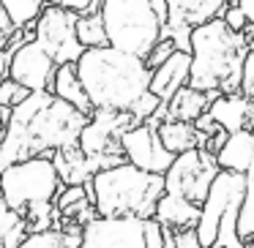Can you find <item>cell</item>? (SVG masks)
I'll return each instance as SVG.
<instances>
[{
  "label": "cell",
  "instance_id": "obj_32",
  "mask_svg": "<svg viewBox=\"0 0 254 248\" xmlns=\"http://www.w3.org/2000/svg\"><path fill=\"white\" fill-rule=\"evenodd\" d=\"M241 93L246 99L254 101V47L249 50L246 60H243V71H241Z\"/></svg>",
  "mask_w": 254,
  "mask_h": 248
},
{
  "label": "cell",
  "instance_id": "obj_28",
  "mask_svg": "<svg viewBox=\"0 0 254 248\" xmlns=\"http://www.w3.org/2000/svg\"><path fill=\"white\" fill-rule=\"evenodd\" d=\"M28 96H30V90L22 88L17 79L6 77L3 82H0V106H6V109H14V106H19L25 99H28Z\"/></svg>",
  "mask_w": 254,
  "mask_h": 248
},
{
  "label": "cell",
  "instance_id": "obj_42",
  "mask_svg": "<svg viewBox=\"0 0 254 248\" xmlns=\"http://www.w3.org/2000/svg\"><path fill=\"white\" fill-rule=\"evenodd\" d=\"M252 47H254V39H252Z\"/></svg>",
  "mask_w": 254,
  "mask_h": 248
},
{
  "label": "cell",
  "instance_id": "obj_33",
  "mask_svg": "<svg viewBox=\"0 0 254 248\" xmlns=\"http://www.w3.org/2000/svg\"><path fill=\"white\" fill-rule=\"evenodd\" d=\"M221 19H224V25L230 30H235V33H246L249 28H252V25H249V19H246V14L241 11V8L235 6V3H232L230 8H227L224 14H221Z\"/></svg>",
  "mask_w": 254,
  "mask_h": 248
},
{
  "label": "cell",
  "instance_id": "obj_3",
  "mask_svg": "<svg viewBox=\"0 0 254 248\" xmlns=\"http://www.w3.org/2000/svg\"><path fill=\"white\" fill-rule=\"evenodd\" d=\"M249 39L224 25V19L191 30V85L202 93H241V71L249 55Z\"/></svg>",
  "mask_w": 254,
  "mask_h": 248
},
{
  "label": "cell",
  "instance_id": "obj_22",
  "mask_svg": "<svg viewBox=\"0 0 254 248\" xmlns=\"http://www.w3.org/2000/svg\"><path fill=\"white\" fill-rule=\"evenodd\" d=\"M52 164H55L58 175L66 186H85L90 183L93 177V169H90V161L88 155L79 150V145L74 148H66V150H55L52 153Z\"/></svg>",
  "mask_w": 254,
  "mask_h": 248
},
{
  "label": "cell",
  "instance_id": "obj_19",
  "mask_svg": "<svg viewBox=\"0 0 254 248\" xmlns=\"http://www.w3.org/2000/svg\"><path fill=\"white\" fill-rule=\"evenodd\" d=\"M199 215H202V207H199V204H191L181 197H170V194L161 197L159 210H156V221H159L164 229H172V232L197 229Z\"/></svg>",
  "mask_w": 254,
  "mask_h": 248
},
{
  "label": "cell",
  "instance_id": "obj_29",
  "mask_svg": "<svg viewBox=\"0 0 254 248\" xmlns=\"http://www.w3.org/2000/svg\"><path fill=\"white\" fill-rule=\"evenodd\" d=\"M88 186H66L61 194H58L55 199V210L58 213H66V210H71L74 204L79 202H88Z\"/></svg>",
  "mask_w": 254,
  "mask_h": 248
},
{
  "label": "cell",
  "instance_id": "obj_11",
  "mask_svg": "<svg viewBox=\"0 0 254 248\" xmlns=\"http://www.w3.org/2000/svg\"><path fill=\"white\" fill-rule=\"evenodd\" d=\"M230 6V0H167V25L161 36L175 41L181 52H191V30L221 19Z\"/></svg>",
  "mask_w": 254,
  "mask_h": 248
},
{
  "label": "cell",
  "instance_id": "obj_21",
  "mask_svg": "<svg viewBox=\"0 0 254 248\" xmlns=\"http://www.w3.org/2000/svg\"><path fill=\"white\" fill-rule=\"evenodd\" d=\"M159 137L172 155L205 148V142H208V137H202L194 123H183V120H164L159 126Z\"/></svg>",
  "mask_w": 254,
  "mask_h": 248
},
{
  "label": "cell",
  "instance_id": "obj_2",
  "mask_svg": "<svg viewBox=\"0 0 254 248\" xmlns=\"http://www.w3.org/2000/svg\"><path fill=\"white\" fill-rule=\"evenodd\" d=\"M82 88L93 109L131 112L134 104L150 90V77L145 57L128 55L115 47L85 50L77 60Z\"/></svg>",
  "mask_w": 254,
  "mask_h": 248
},
{
  "label": "cell",
  "instance_id": "obj_16",
  "mask_svg": "<svg viewBox=\"0 0 254 248\" xmlns=\"http://www.w3.org/2000/svg\"><path fill=\"white\" fill-rule=\"evenodd\" d=\"M210 117L224 128L227 134L243 131V128H254V101L246 99L243 93L235 96H219L210 104Z\"/></svg>",
  "mask_w": 254,
  "mask_h": 248
},
{
  "label": "cell",
  "instance_id": "obj_31",
  "mask_svg": "<svg viewBox=\"0 0 254 248\" xmlns=\"http://www.w3.org/2000/svg\"><path fill=\"white\" fill-rule=\"evenodd\" d=\"M175 52H178L175 41H172V39H167V36H161V39H159V44H156L153 50H150V55L145 57V63H148V68L153 71V68H159L161 63H167V60H170V57L175 55Z\"/></svg>",
  "mask_w": 254,
  "mask_h": 248
},
{
  "label": "cell",
  "instance_id": "obj_27",
  "mask_svg": "<svg viewBox=\"0 0 254 248\" xmlns=\"http://www.w3.org/2000/svg\"><path fill=\"white\" fill-rule=\"evenodd\" d=\"M19 248H71V246L66 243L61 229H44V232H33Z\"/></svg>",
  "mask_w": 254,
  "mask_h": 248
},
{
  "label": "cell",
  "instance_id": "obj_10",
  "mask_svg": "<svg viewBox=\"0 0 254 248\" xmlns=\"http://www.w3.org/2000/svg\"><path fill=\"white\" fill-rule=\"evenodd\" d=\"M77 19L79 14L68 11L63 6H47L36 22V44L58 63H77L82 57L85 47L77 39Z\"/></svg>",
  "mask_w": 254,
  "mask_h": 248
},
{
  "label": "cell",
  "instance_id": "obj_12",
  "mask_svg": "<svg viewBox=\"0 0 254 248\" xmlns=\"http://www.w3.org/2000/svg\"><path fill=\"white\" fill-rule=\"evenodd\" d=\"M137 126L131 112H112V109H93L88 126L79 134V150L88 158L96 155H123L121 139L128 128Z\"/></svg>",
  "mask_w": 254,
  "mask_h": 248
},
{
  "label": "cell",
  "instance_id": "obj_30",
  "mask_svg": "<svg viewBox=\"0 0 254 248\" xmlns=\"http://www.w3.org/2000/svg\"><path fill=\"white\" fill-rule=\"evenodd\" d=\"M161 104H164V101H161L156 93H150V90H148V93H145L142 99H139L137 104H134V109H131V117L137 120V126H139V123H148L150 117H153L156 112H159V106H161Z\"/></svg>",
  "mask_w": 254,
  "mask_h": 248
},
{
  "label": "cell",
  "instance_id": "obj_14",
  "mask_svg": "<svg viewBox=\"0 0 254 248\" xmlns=\"http://www.w3.org/2000/svg\"><path fill=\"white\" fill-rule=\"evenodd\" d=\"M58 74V63L41 50L36 41H25L19 50L11 52L8 60V77L17 79L30 93H50Z\"/></svg>",
  "mask_w": 254,
  "mask_h": 248
},
{
  "label": "cell",
  "instance_id": "obj_1",
  "mask_svg": "<svg viewBox=\"0 0 254 248\" xmlns=\"http://www.w3.org/2000/svg\"><path fill=\"white\" fill-rule=\"evenodd\" d=\"M88 117L52 93H30L11 109V120L0 137V172L19 161L79 145Z\"/></svg>",
  "mask_w": 254,
  "mask_h": 248
},
{
  "label": "cell",
  "instance_id": "obj_17",
  "mask_svg": "<svg viewBox=\"0 0 254 248\" xmlns=\"http://www.w3.org/2000/svg\"><path fill=\"white\" fill-rule=\"evenodd\" d=\"M221 93H202V90H194L191 85L181 88L170 101H167V120H183V123H197L205 112L210 109L216 99Z\"/></svg>",
  "mask_w": 254,
  "mask_h": 248
},
{
  "label": "cell",
  "instance_id": "obj_5",
  "mask_svg": "<svg viewBox=\"0 0 254 248\" xmlns=\"http://www.w3.org/2000/svg\"><path fill=\"white\" fill-rule=\"evenodd\" d=\"M63 188L66 183L58 175L52 155H36L0 172V199L28 215L30 235L58 226L55 221L61 213L55 210V199Z\"/></svg>",
  "mask_w": 254,
  "mask_h": 248
},
{
  "label": "cell",
  "instance_id": "obj_34",
  "mask_svg": "<svg viewBox=\"0 0 254 248\" xmlns=\"http://www.w3.org/2000/svg\"><path fill=\"white\" fill-rule=\"evenodd\" d=\"M63 8L74 14H99L101 11V0H63Z\"/></svg>",
  "mask_w": 254,
  "mask_h": 248
},
{
  "label": "cell",
  "instance_id": "obj_25",
  "mask_svg": "<svg viewBox=\"0 0 254 248\" xmlns=\"http://www.w3.org/2000/svg\"><path fill=\"white\" fill-rule=\"evenodd\" d=\"M0 3L8 11L14 28H22V30H33L41 11L47 8L44 0H0Z\"/></svg>",
  "mask_w": 254,
  "mask_h": 248
},
{
  "label": "cell",
  "instance_id": "obj_39",
  "mask_svg": "<svg viewBox=\"0 0 254 248\" xmlns=\"http://www.w3.org/2000/svg\"><path fill=\"white\" fill-rule=\"evenodd\" d=\"M8 120H11V109H6V106H0V137H3V131H6Z\"/></svg>",
  "mask_w": 254,
  "mask_h": 248
},
{
  "label": "cell",
  "instance_id": "obj_40",
  "mask_svg": "<svg viewBox=\"0 0 254 248\" xmlns=\"http://www.w3.org/2000/svg\"><path fill=\"white\" fill-rule=\"evenodd\" d=\"M8 47H11V33L0 30V52H8Z\"/></svg>",
  "mask_w": 254,
  "mask_h": 248
},
{
  "label": "cell",
  "instance_id": "obj_24",
  "mask_svg": "<svg viewBox=\"0 0 254 248\" xmlns=\"http://www.w3.org/2000/svg\"><path fill=\"white\" fill-rule=\"evenodd\" d=\"M77 39L85 50H96V47H110V36L104 28V17L99 14H79L77 19Z\"/></svg>",
  "mask_w": 254,
  "mask_h": 248
},
{
  "label": "cell",
  "instance_id": "obj_9",
  "mask_svg": "<svg viewBox=\"0 0 254 248\" xmlns=\"http://www.w3.org/2000/svg\"><path fill=\"white\" fill-rule=\"evenodd\" d=\"M219 172H221V166L210 150L197 148V150H189V153H181L164 175L167 194L170 197H181L186 202L202 207V202L208 199V191Z\"/></svg>",
  "mask_w": 254,
  "mask_h": 248
},
{
  "label": "cell",
  "instance_id": "obj_20",
  "mask_svg": "<svg viewBox=\"0 0 254 248\" xmlns=\"http://www.w3.org/2000/svg\"><path fill=\"white\" fill-rule=\"evenodd\" d=\"M50 93L58 96L61 101H66V104L77 106L85 115H93V104H90L88 93H85V88H82L77 63H63V66H58V74H55V82H52Z\"/></svg>",
  "mask_w": 254,
  "mask_h": 248
},
{
  "label": "cell",
  "instance_id": "obj_37",
  "mask_svg": "<svg viewBox=\"0 0 254 248\" xmlns=\"http://www.w3.org/2000/svg\"><path fill=\"white\" fill-rule=\"evenodd\" d=\"M0 30H6V33H14V22H11V17H8V11L3 8V3H0Z\"/></svg>",
  "mask_w": 254,
  "mask_h": 248
},
{
  "label": "cell",
  "instance_id": "obj_23",
  "mask_svg": "<svg viewBox=\"0 0 254 248\" xmlns=\"http://www.w3.org/2000/svg\"><path fill=\"white\" fill-rule=\"evenodd\" d=\"M30 237L28 215L0 199V248H19Z\"/></svg>",
  "mask_w": 254,
  "mask_h": 248
},
{
  "label": "cell",
  "instance_id": "obj_18",
  "mask_svg": "<svg viewBox=\"0 0 254 248\" xmlns=\"http://www.w3.org/2000/svg\"><path fill=\"white\" fill-rule=\"evenodd\" d=\"M216 161H219L221 169L246 175L254 161V128H243V131L230 134L224 148L216 153Z\"/></svg>",
  "mask_w": 254,
  "mask_h": 248
},
{
  "label": "cell",
  "instance_id": "obj_6",
  "mask_svg": "<svg viewBox=\"0 0 254 248\" xmlns=\"http://www.w3.org/2000/svg\"><path fill=\"white\" fill-rule=\"evenodd\" d=\"M243 202L246 175L221 169L208 191V199L202 202V215L197 224L202 248H243V237L238 229Z\"/></svg>",
  "mask_w": 254,
  "mask_h": 248
},
{
  "label": "cell",
  "instance_id": "obj_8",
  "mask_svg": "<svg viewBox=\"0 0 254 248\" xmlns=\"http://www.w3.org/2000/svg\"><path fill=\"white\" fill-rule=\"evenodd\" d=\"M79 248H164V229L156 218H93Z\"/></svg>",
  "mask_w": 254,
  "mask_h": 248
},
{
  "label": "cell",
  "instance_id": "obj_15",
  "mask_svg": "<svg viewBox=\"0 0 254 248\" xmlns=\"http://www.w3.org/2000/svg\"><path fill=\"white\" fill-rule=\"evenodd\" d=\"M189 79H191V52L178 50L167 63H161L159 68H153V77H150V93H156L167 104L178 90L186 88Z\"/></svg>",
  "mask_w": 254,
  "mask_h": 248
},
{
  "label": "cell",
  "instance_id": "obj_13",
  "mask_svg": "<svg viewBox=\"0 0 254 248\" xmlns=\"http://www.w3.org/2000/svg\"><path fill=\"white\" fill-rule=\"evenodd\" d=\"M121 148L128 164L139 166L145 172H153V175H167L172 161L178 158V155H172L164 148V142L159 137V123H153V120L128 128L121 139Z\"/></svg>",
  "mask_w": 254,
  "mask_h": 248
},
{
  "label": "cell",
  "instance_id": "obj_7",
  "mask_svg": "<svg viewBox=\"0 0 254 248\" xmlns=\"http://www.w3.org/2000/svg\"><path fill=\"white\" fill-rule=\"evenodd\" d=\"M101 17L110 47L137 57H148L164 33L150 0H101Z\"/></svg>",
  "mask_w": 254,
  "mask_h": 248
},
{
  "label": "cell",
  "instance_id": "obj_41",
  "mask_svg": "<svg viewBox=\"0 0 254 248\" xmlns=\"http://www.w3.org/2000/svg\"><path fill=\"white\" fill-rule=\"evenodd\" d=\"M44 3H47V6H61L63 0H44Z\"/></svg>",
  "mask_w": 254,
  "mask_h": 248
},
{
  "label": "cell",
  "instance_id": "obj_38",
  "mask_svg": "<svg viewBox=\"0 0 254 248\" xmlns=\"http://www.w3.org/2000/svg\"><path fill=\"white\" fill-rule=\"evenodd\" d=\"M8 60H11V55L8 52H0V82L8 77Z\"/></svg>",
  "mask_w": 254,
  "mask_h": 248
},
{
  "label": "cell",
  "instance_id": "obj_36",
  "mask_svg": "<svg viewBox=\"0 0 254 248\" xmlns=\"http://www.w3.org/2000/svg\"><path fill=\"white\" fill-rule=\"evenodd\" d=\"M238 8H241L243 14H246V19H249V25L254 28V0H238L235 3Z\"/></svg>",
  "mask_w": 254,
  "mask_h": 248
},
{
  "label": "cell",
  "instance_id": "obj_4",
  "mask_svg": "<svg viewBox=\"0 0 254 248\" xmlns=\"http://www.w3.org/2000/svg\"><path fill=\"white\" fill-rule=\"evenodd\" d=\"M85 186L101 218H156L159 202L167 194L164 175L145 172L128 161L96 172Z\"/></svg>",
  "mask_w": 254,
  "mask_h": 248
},
{
  "label": "cell",
  "instance_id": "obj_35",
  "mask_svg": "<svg viewBox=\"0 0 254 248\" xmlns=\"http://www.w3.org/2000/svg\"><path fill=\"white\" fill-rule=\"evenodd\" d=\"M175 248H202L197 229H181V232H175Z\"/></svg>",
  "mask_w": 254,
  "mask_h": 248
},
{
  "label": "cell",
  "instance_id": "obj_26",
  "mask_svg": "<svg viewBox=\"0 0 254 248\" xmlns=\"http://www.w3.org/2000/svg\"><path fill=\"white\" fill-rule=\"evenodd\" d=\"M241 237L243 243H254V161L246 172V202H243V210H241Z\"/></svg>",
  "mask_w": 254,
  "mask_h": 248
}]
</instances>
